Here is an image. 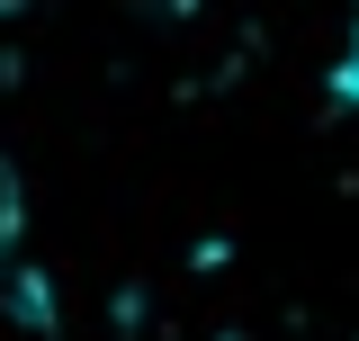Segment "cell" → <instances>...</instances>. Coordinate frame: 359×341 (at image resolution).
Instances as JSON below:
<instances>
[{"label": "cell", "mask_w": 359, "mask_h": 341, "mask_svg": "<svg viewBox=\"0 0 359 341\" xmlns=\"http://www.w3.org/2000/svg\"><path fill=\"white\" fill-rule=\"evenodd\" d=\"M332 99L359 108V9H351V45H341V63H332Z\"/></svg>", "instance_id": "cell-1"}, {"label": "cell", "mask_w": 359, "mask_h": 341, "mask_svg": "<svg viewBox=\"0 0 359 341\" xmlns=\"http://www.w3.org/2000/svg\"><path fill=\"white\" fill-rule=\"evenodd\" d=\"M18 234V189H9V170H0V243Z\"/></svg>", "instance_id": "cell-2"}]
</instances>
